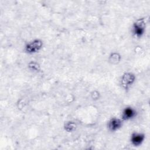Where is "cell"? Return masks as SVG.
<instances>
[{"mask_svg": "<svg viewBox=\"0 0 150 150\" xmlns=\"http://www.w3.org/2000/svg\"><path fill=\"white\" fill-rule=\"evenodd\" d=\"M42 46V43L39 40H36L32 42V43L26 46V50L28 52L33 53L38 50Z\"/></svg>", "mask_w": 150, "mask_h": 150, "instance_id": "6da1fadb", "label": "cell"}, {"mask_svg": "<svg viewBox=\"0 0 150 150\" xmlns=\"http://www.w3.org/2000/svg\"><path fill=\"white\" fill-rule=\"evenodd\" d=\"M144 23L141 20L138 21L137 22L135 23L134 28V33L137 36H140L143 34L144 30Z\"/></svg>", "mask_w": 150, "mask_h": 150, "instance_id": "7a4b0ae2", "label": "cell"}, {"mask_svg": "<svg viewBox=\"0 0 150 150\" xmlns=\"http://www.w3.org/2000/svg\"><path fill=\"white\" fill-rule=\"evenodd\" d=\"M121 121L119 119L112 118L108 124V127L111 130L115 131L121 127Z\"/></svg>", "mask_w": 150, "mask_h": 150, "instance_id": "3957f363", "label": "cell"}, {"mask_svg": "<svg viewBox=\"0 0 150 150\" xmlns=\"http://www.w3.org/2000/svg\"><path fill=\"white\" fill-rule=\"evenodd\" d=\"M144 138V136L141 134L134 133L132 135L131 141L135 145H138L142 143Z\"/></svg>", "mask_w": 150, "mask_h": 150, "instance_id": "277c9868", "label": "cell"}, {"mask_svg": "<svg viewBox=\"0 0 150 150\" xmlns=\"http://www.w3.org/2000/svg\"><path fill=\"white\" fill-rule=\"evenodd\" d=\"M135 115V111L131 108H125L122 112V117L124 120H129Z\"/></svg>", "mask_w": 150, "mask_h": 150, "instance_id": "5b68a950", "label": "cell"}]
</instances>
